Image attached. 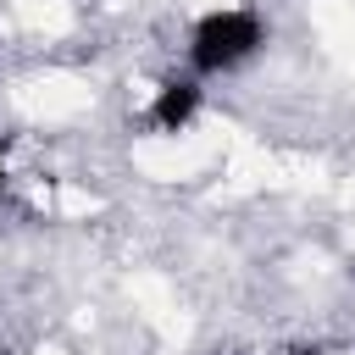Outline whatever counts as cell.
Segmentation results:
<instances>
[{
    "label": "cell",
    "mask_w": 355,
    "mask_h": 355,
    "mask_svg": "<svg viewBox=\"0 0 355 355\" xmlns=\"http://www.w3.org/2000/svg\"><path fill=\"white\" fill-rule=\"evenodd\" d=\"M0 189H6V144H0Z\"/></svg>",
    "instance_id": "4"
},
{
    "label": "cell",
    "mask_w": 355,
    "mask_h": 355,
    "mask_svg": "<svg viewBox=\"0 0 355 355\" xmlns=\"http://www.w3.org/2000/svg\"><path fill=\"white\" fill-rule=\"evenodd\" d=\"M261 44H266L261 17L244 11V6H227V11H211V17L194 22V33H189V61H194V72H233V67H244Z\"/></svg>",
    "instance_id": "1"
},
{
    "label": "cell",
    "mask_w": 355,
    "mask_h": 355,
    "mask_svg": "<svg viewBox=\"0 0 355 355\" xmlns=\"http://www.w3.org/2000/svg\"><path fill=\"white\" fill-rule=\"evenodd\" d=\"M288 355H327V349H322V344H294Z\"/></svg>",
    "instance_id": "3"
},
{
    "label": "cell",
    "mask_w": 355,
    "mask_h": 355,
    "mask_svg": "<svg viewBox=\"0 0 355 355\" xmlns=\"http://www.w3.org/2000/svg\"><path fill=\"white\" fill-rule=\"evenodd\" d=\"M194 111H200V83L194 78H166L155 89V100H150V122L161 133H183L194 122Z\"/></svg>",
    "instance_id": "2"
}]
</instances>
